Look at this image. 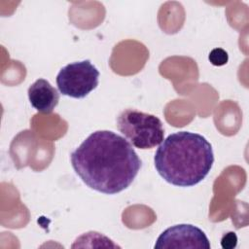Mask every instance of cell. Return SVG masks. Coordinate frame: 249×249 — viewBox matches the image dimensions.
Instances as JSON below:
<instances>
[{
	"mask_svg": "<svg viewBox=\"0 0 249 249\" xmlns=\"http://www.w3.org/2000/svg\"><path fill=\"white\" fill-rule=\"evenodd\" d=\"M27 93L31 106L45 114L52 113L59 101L58 91L45 79H38L30 85Z\"/></svg>",
	"mask_w": 249,
	"mask_h": 249,
	"instance_id": "cell-6",
	"label": "cell"
},
{
	"mask_svg": "<svg viewBox=\"0 0 249 249\" xmlns=\"http://www.w3.org/2000/svg\"><path fill=\"white\" fill-rule=\"evenodd\" d=\"M166 248H203L210 249V241L199 228L191 224H179L163 231L154 246Z\"/></svg>",
	"mask_w": 249,
	"mask_h": 249,
	"instance_id": "cell-5",
	"label": "cell"
},
{
	"mask_svg": "<svg viewBox=\"0 0 249 249\" xmlns=\"http://www.w3.org/2000/svg\"><path fill=\"white\" fill-rule=\"evenodd\" d=\"M117 127L136 148L152 149L163 141L161 121L155 115L136 109H125L117 118Z\"/></svg>",
	"mask_w": 249,
	"mask_h": 249,
	"instance_id": "cell-3",
	"label": "cell"
},
{
	"mask_svg": "<svg viewBox=\"0 0 249 249\" xmlns=\"http://www.w3.org/2000/svg\"><path fill=\"white\" fill-rule=\"evenodd\" d=\"M70 160L75 173L89 188L106 195L128 188L142 165L131 144L111 130L89 134L71 153Z\"/></svg>",
	"mask_w": 249,
	"mask_h": 249,
	"instance_id": "cell-1",
	"label": "cell"
},
{
	"mask_svg": "<svg viewBox=\"0 0 249 249\" xmlns=\"http://www.w3.org/2000/svg\"><path fill=\"white\" fill-rule=\"evenodd\" d=\"M99 71L89 61H75L62 67L56 76L60 93L72 98H84L98 86Z\"/></svg>",
	"mask_w": 249,
	"mask_h": 249,
	"instance_id": "cell-4",
	"label": "cell"
},
{
	"mask_svg": "<svg viewBox=\"0 0 249 249\" xmlns=\"http://www.w3.org/2000/svg\"><path fill=\"white\" fill-rule=\"evenodd\" d=\"M208 59L213 65L222 66L228 62L229 54L225 50L221 48H216L210 52L208 55Z\"/></svg>",
	"mask_w": 249,
	"mask_h": 249,
	"instance_id": "cell-7",
	"label": "cell"
},
{
	"mask_svg": "<svg viewBox=\"0 0 249 249\" xmlns=\"http://www.w3.org/2000/svg\"><path fill=\"white\" fill-rule=\"evenodd\" d=\"M237 245V236L235 232L229 231L222 236L221 246L224 249H233Z\"/></svg>",
	"mask_w": 249,
	"mask_h": 249,
	"instance_id": "cell-8",
	"label": "cell"
},
{
	"mask_svg": "<svg viewBox=\"0 0 249 249\" xmlns=\"http://www.w3.org/2000/svg\"><path fill=\"white\" fill-rule=\"evenodd\" d=\"M158 173L167 183L178 187H192L201 182L214 163L211 144L205 137L190 131L168 135L154 157Z\"/></svg>",
	"mask_w": 249,
	"mask_h": 249,
	"instance_id": "cell-2",
	"label": "cell"
}]
</instances>
